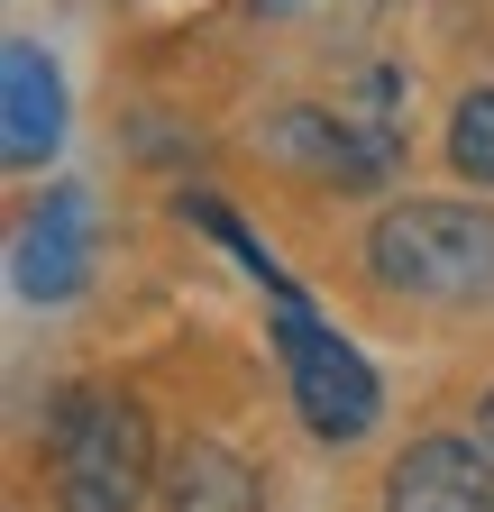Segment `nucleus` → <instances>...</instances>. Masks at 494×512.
<instances>
[{
    "label": "nucleus",
    "mask_w": 494,
    "mask_h": 512,
    "mask_svg": "<svg viewBox=\"0 0 494 512\" xmlns=\"http://www.w3.org/2000/svg\"><path fill=\"white\" fill-rule=\"evenodd\" d=\"M83 192H46V211L28 220V238H19V284L37 293V302H65L74 284H83Z\"/></svg>",
    "instance_id": "0eeeda50"
},
{
    "label": "nucleus",
    "mask_w": 494,
    "mask_h": 512,
    "mask_svg": "<svg viewBox=\"0 0 494 512\" xmlns=\"http://www.w3.org/2000/svg\"><path fill=\"white\" fill-rule=\"evenodd\" d=\"M156 476V448H147V412L129 394H65L55 403V494L65 512H138Z\"/></svg>",
    "instance_id": "f03ea898"
},
{
    "label": "nucleus",
    "mask_w": 494,
    "mask_h": 512,
    "mask_svg": "<svg viewBox=\"0 0 494 512\" xmlns=\"http://www.w3.org/2000/svg\"><path fill=\"white\" fill-rule=\"evenodd\" d=\"M0 110H10V128H0L10 165H46V147L65 138V83H55V64L37 46L0 55Z\"/></svg>",
    "instance_id": "423d86ee"
},
{
    "label": "nucleus",
    "mask_w": 494,
    "mask_h": 512,
    "mask_svg": "<svg viewBox=\"0 0 494 512\" xmlns=\"http://www.w3.org/2000/svg\"><path fill=\"white\" fill-rule=\"evenodd\" d=\"M485 448H494V394H485Z\"/></svg>",
    "instance_id": "9b49d317"
},
{
    "label": "nucleus",
    "mask_w": 494,
    "mask_h": 512,
    "mask_svg": "<svg viewBox=\"0 0 494 512\" xmlns=\"http://www.w3.org/2000/svg\"><path fill=\"white\" fill-rule=\"evenodd\" d=\"M366 256H376L385 293L449 302V311L494 302V211L485 202H394L366 238Z\"/></svg>",
    "instance_id": "f257e3e1"
},
{
    "label": "nucleus",
    "mask_w": 494,
    "mask_h": 512,
    "mask_svg": "<svg viewBox=\"0 0 494 512\" xmlns=\"http://www.w3.org/2000/svg\"><path fill=\"white\" fill-rule=\"evenodd\" d=\"M385 512H494V448L485 439H421L385 476Z\"/></svg>",
    "instance_id": "39448f33"
},
{
    "label": "nucleus",
    "mask_w": 494,
    "mask_h": 512,
    "mask_svg": "<svg viewBox=\"0 0 494 512\" xmlns=\"http://www.w3.org/2000/svg\"><path fill=\"white\" fill-rule=\"evenodd\" d=\"M394 101H403L394 74H366V92L339 101V110H321V101L284 110V119L266 128V147L293 156V165H312L321 183H385L394 156H403V119H394Z\"/></svg>",
    "instance_id": "7ed1b4c3"
},
{
    "label": "nucleus",
    "mask_w": 494,
    "mask_h": 512,
    "mask_svg": "<svg viewBox=\"0 0 494 512\" xmlns=\"http://www.w3.org/2000/svg\"><path fill=\"white\" fill-rule=\"evenodd\" d=\"M165 512H257V476H247V458L193 439L165 467Z\"/></svg>",
    "instance_id": "6e6552de"
},
{
    "label": "nucleus",
    "mask_w": 494,
    "mask_h": 512,
    "mask_svg": "<svg viewBox=\"0 0 494 512\" xmlns=\"http://www.w3.org/2000/svg\"><path fill=\"white\" fill-rule=\"evenodd\" d=\"M449 165L467 183H494V92H467L449 110Z\"/></svg>",
    "instance_id": "9d476101"
},
{
    "label": "nucleus",
    "mask_w": 494,
    "mask_h": 512,
    "mask_svg": "<svg viewBox=\"0 0 494 512\" xmlns=\"http://www.w3.org/2000/svg\"><path fill=\"white\" fill-rule=\"evenodd\" d=\"M385 0H257V19L266 28H302V37H357V28H376Z\"/></svg>",
    "instance_id": "1a4fd4ad"
},
{
    "label": "nucleus",
    "mask_w": 494,
    "mask_h": 512,
    "mask_svg": "<svg viewBox=\"0 0 494 512\" xmlns=\"http://www.w3.org/2000/svg\"><path fill=\"white\" fill-rule=\"evenodd\" d=\"M275 320H284L275 339H284V375H293V403H302V421H312V439H330V448L366 439V430H376V412H385L366 357H357L339 330H321L312 302H302L293 284H275Z\"/></svg>",
    "instance_id": "20e7f679"
}]
</instances>
